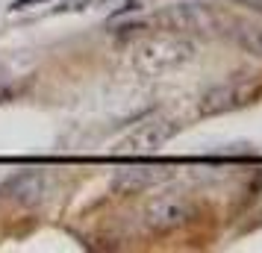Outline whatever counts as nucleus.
Segmentation results:
<instances>
[{
    "label": "nucleus",
    "mask_w": 262,
    "mask_h": 253,
    "mask_svg": "<svg viewBox=\"0 0 262 253\" xmlns=\"http://www.w3.org/2000/svg\"><path fill=\"white\" fill-rule=\"evenodd\" d=\"M33 3H38V0H18V3H15V9H21V6H33Z\"/></svg>",
    "instance_id": "8"
},
{
    "label": "nucleus",
    "mask_w": 262,
    "mask_h": 253,
    "mask_svg": "<svg viewBox=\"0 0 262 253\" xmlns=\"http://www.w3.org/2000/svg\"><path fill=\"white\" fill-rule=\"evenodd\" d=\"M189 218H191V206L183 197L159 194V197H154L144 206L142 227L154 229V233H171V229H180L183 224H189Z\"/></svg>",
    "instance_id": "2"
},
{
    "label": "nucleus",
    "mask_w": 262,
    "mask_h": 253,
    "mask_svg": "<svg viewBox=\"0 0 262 253\" xmlns=\"http://www.w3.org/2000/svg\"><path fill=\"white\" fill-rule=\"evenodd\" d=\"M174 133H177V124L174 121L150 118V121H144L142 127H136L118 147L124 153H142V156H147V153H156L159 147H165Z\"/></svg>",
    "instance_id": "3"
},
{
    "label": "nucleus",
    "mask_w": 262,
    "mask_h": 253,
    "mask_svg": "<svg viewBox=\"0 0 262 253\" xmlns=\"http://www.w3.org/2000/svg\"><path fill=\"white\" fill-rule=\"evenodd\" d=\"M45 189H48V182H45L41 174L24 171V174H15L12 180L0 189V194H3L6 200L18 203V206H36V203L45 200Z\"/></svg>",
    "instance_id": "4"
},
{
    "label": "nucleus",
    "mask_w": 262,
    "mask_h": 253,
    "mask_svg": "<svg viewBox=\"0 0 262 253\" xmlns=\"http://www.w3.org/2000/svg\"><path fill=\"white\" fill-rule=\"evenodd\" d=\"M233 38L238 41V48H245L250 56H262V27H238Z\"/></svg>",
    "instance_id": "7"
},
{
    "label": "nucleus",
    "mask_w": 262,
    "mask_h": 253,
    "mask_svg": "<svg viewBox=\"0 0 262 253\" xmlns=\"http://www.w3.org/2000/svg\"><path fill=\"white\" fill-rule=\"evenodd\" d=\"M194 56V44L189 38H177V36H159V38H147L139 48L133 50V62L136 68L144 74H162L171 71L183 62H189Z\"/></svg>",
    "instance_id": "1"
},
{
    "label": "nucleus",
    "mask_w": 262,
    "mask_h": 253,
    "mask_svg": "<svg viewBox=\"0 0 262 253\" xmlns=\"http://www.w3.org/2000/svg\"><path fill=\"white\" fill-rule=\"evenodd\" d=\"M242 100V91H238L236 83H227V85H218L212 91H206L201 100V112L203 115H218L224 109H233Z\"/></svg>",
    "instance_id": "5"
},
{
    "label": "nucleus",
    "mask_w": 262,
    "mask_h": 253,
    "mask_svg": "<svg viewBox=\"0 0 262 253\" xmlns=\"http://www.w3.org/2000/svg\"><path fill=\"white\" fill-rule=\"evenodd\" d=\"M159 180V168H124L118 174V189L121 192H142L147 186Z\"/></svg>",
    "instance_id": "6"
}]
</instances>
